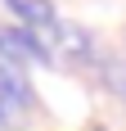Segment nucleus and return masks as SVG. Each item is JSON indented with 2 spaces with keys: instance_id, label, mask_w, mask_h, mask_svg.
Wrapping results in <instances>:
<instances>
[{
  "instance_id": "nucleus-2",
  "label": "nucleus",
  "mask_w": 126,
  "mask_h": 131,
  "mask_svg": "<svg viewBox=\"0 0 126 131\" xmlns=\"http://www.w3.org/2000/svg\"><path fill=\"white\" fill-rule=\"evenodd\" d=\"M0 104H5V108H9V104H18V108H27V104H32L27 77L18 72V63L9 68V59H0Z\"/></svg>"
},
{
  "instance_id": "nucleus-3",
  "label": "nucleus",
  "mask_w": 126,
  "mask_h": 131,
  "mask_svg": "<svg viewBox=\"0 0 126 131\" xmlns=\"http://www.w3.org/2000/svg\"><path fill=\"white\" fill-rule=\"evenodd\" d=\"M122 95H126V72H122Z\"/></svg>"
},
{
  "instance_id": "nucleus-1",
  "label": "nucleus",
  "mask_w": 126,
  "mask_h": 131,
  "mask_svg": "<svg viewBox=\"0 0 126 131\" xmlns=\"http://www.w3.org/2000/svg\"><path fill=\"white\" fill-rule=\"evenodd\" d=\"M9 5V14H18L23 18V27L27 32H50L54 23H59V14H54V5H45V0H5Z\"/></svg>"
}]
</instances>
